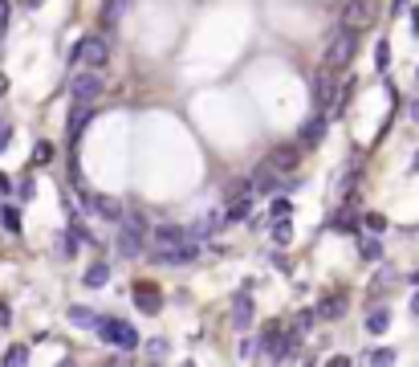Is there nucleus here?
Here are the masks:
<instances>
[{
    "instance_id": "nucleus-1",
    "label": "nucleus",
    "mask_w": 419,
    "mask_h": 367,
    "mask_svg": "<svg viewBox=\"0 0 419 367\" xmlns=\"http://www.w3.org/2000/svg\"><path fill=\"white\" fill-rule=\"evenodd\" d=\"M114 225H118V253H122V257H139V253L147 249V220L122 213Z\"/></svg>"
},
{
    "instance_id": "nucleus-2",
    "label": "nucleus",
    "mask_w": 419,
    "mask_h": 367,
    "mask_svg": "<svg viewBox=\"0 0 419 367\" xmlns=\"http://www.w3.org/2000/svg\"><path fill=\"white\" fill-rule=\"evenodd\" d=\"M358 53V33L355 29H338L326 45V69H346Z\"/></svg>"
},
{
    "instance_id": "nucleus-3",
    "label": "nucleus",
    "mask_w": 419,
    "mask_h": 367,
    "mask_svg": "<svg viewBox=\"0 0 419 367\" xmlns=\"http://www.w3.org/2000/svg\"><path fill=\"white\" fill-rule=\"evenodd\" d=\"M69 62H74V66L102 69L106 62H110V45H106V41H102L98 33H86V37L78 41V45H74V53H69Z\"/></svg>"
},
{
    "instance_id": "nucleus-4",
    "label": "nucleus",
    "mask_w": 419,
    "mask_h": 367,
    "mask_svg": "<svg viewBox=\"0 0 419 367\" xmlns=\"http://www.w3.org/2000/svg\"><path fill=\"white\" fill-rule=\"evenodd\" d=\"M309 94H314V106H318V111H338L342 98H346V90H338V82L330 78V69H318V74L309 78Z\"/></svg>"
},
{
    "instance_id": "nucleus-5",
    "label": "nucleus",
    "mask_w": 419,
    "mask_h": 367,
    "mask_svg": "<svg viewBox=\"0 0 419 367\" xmlns=\"http://www.w3.org/2000/svg\"><path fill=\"white\" fill-rule=\"evenodd\" d=\"M374 17H379L374 0H342V9H338L342 29H355V33H362L367 25H374Z\"/></svg>"
},
{
    "instance_id": "nucleus-6",
    "label": "nucleus",
    "mask_w": 419,
    "mask_h": 367,
    "mask_svg": "<svg viewBox=\"0 0 419 367\" xmlns=\"http://www.w3.org/2000/svg\"><path fill=\"white\" fill-rule=\"evenodd\" d=\"M94 327L102 331V339H106V343H114L118 351H134V347H139V331H134L130 322H118V318H98Z\"/></svg>"
},
{
    "instance_id": "nucleus-7",
    "label": "nucleus",
    "mask_w": 419,
    "mask_h": 367,
    "mask_svg": "<svg viewBox=\"0 0 419 367\" xmlns=\"http://www.w3.org/2000/svg\"><path fill=\"white\" fill-rule=\"evenodd\" d=\"M102 90H106L102 74L86 66L81 74H74V82H69V98H74V102H81V106H90V102H94L98 94H102Z\"/></svg>"
},
{
    "instance_id": "nucleus-8",
    "label": "nucleus",
    "mask_w": 419,
    "mask_h": 367,
    "mask_svg": "<svg viewBox=\"0 0 419 367\" xmlns=\"http://www.w3.org/2000/svg\"><path fill=\"white\" fill-rule=\"evenodd\" d=\"M260 347H265V355L269 359H289L293 347H297V331H281V322H273L269 331H265V339H260Z\"/></svg>"
},
{
    "instance_id": "nucleus-9",
    "label": "nucleus",
    "mask_w": 419,
    "mask_h": 367,
    "mask_svg": "<svg viewBox=\"0 0 419 367\" xmlns=\"http://www.w3.org/2000/svg\"><path fill=\"white\" fill-rule=\"evenodd\" d=\"M200 257V245L195 241H183V245H167V249H155L151 253V261L155 266H188Z\"/></svg>"
},
{
    "instance_id": "nucleus-10",
    "label": "nucleus",
    "mask_w": 419,
    "mask_h": 367,
    "mask_svg": "<svg viewBox=\"0 0 419 367\" xmlns=\"http://www.w3.org/2000/svg\"><path fill=\"white\" fill-rule=\"evenodd\" d=\"M151 241L159 245V249H167V245H183V241H195L188 229H179V225H159L155 233H151Z\"/></svg>"
},
{
    "instance_id": "nucleus-11",
    "label": "nucleus",
    "mask_w": 419,
    "mask_h": 367,
    "mask_svg": "<svg viewBox=\"0 0 419 367\" xmlns=\"http://www.w3.org/2000/svg\"><path fill=\"white\" fill-rule=\"evenodd\" d=\"M265 164H269V167L277 171V176H281V171H293V167L302 164V151H297V147H277L273 155L265 159Z\"/></svg>"
},
{
    "instance_id": "nucleus-12",
    "label": "nucleus",
    "mask_w": 419,
    "mask_h": 367,
    "mask_svg": "<svg viewBox=\"0 0 419 367\" xmlns=\"http://www.w3.org/2000/svg\"><path fill=\"white\" fill-rule=\"evenodd\" d=\"M90 118H94V111H90V106H81V102H74V115H69V127H65L69 143H78V139H81V131L90 127Z\"/></svg>"
},
{
    "instance_id": "nucleus-13",
    "label": "nucleus",
    "mask_w": 419,
    "mask_h": 367,
    "mask_svg": "<svg viewBox=\"0 0 419 367\" xmlns=\"http://www.w3.org/2000/svg\"><path fill=\"white\" fill-rule=\"evenodd\" d=\"M159 290H155V286H147V282H139L134 286V306H139V310H143V315H155V310H159Z\"/></svg>"
},
{
    "instance_id": "nucleus-14",
    "label": "nucleus",
    "mask_w": 419,
    "mask_h": 367,
    "mask_svg": "<svg viewBox=\"0 0 419 367\" xmlns=\"http://www.w3.org/2000/svg\"><path fill=\"white\" fill-rule=\"evenodd\" d=\"M232 327L236 331L253 327V302H248V294H236V302H232Z\"/></svg>"
},
{
    "instance_id": "nucleus-15",
    "label": "nucleus",
    "mask_w": 419,
    "mask_h": 367,
    "mask_svg": "<svg viewBox=\"0 0 419 367\" xmlns=\"http://www.w3.org/2000/svg\"><path fill=\"white\" fill-rule=\"evenodd\" d=\"M277 184H281V180H277V171H273L269 164H260L257 171H253V188H257L260 196H269V192H277Z\"/></svg>"
},
{
    "instance_id": "nucleus-16",
    "label": "nucleus",
    "mask_w": 419,
    "mask_h": 367,
    "mask_svg": "<svg viewBox=\"0 0 419 367\" xmlns=\"http://www.w3.org/2000/svg\"><path fill=\"white\" fill-rule=\"evenodd\" d=\"M90 204L98 208V217L102 220H118L122 217V204L114 201V196H90Z\"/></svg>"
},
{
    "instance_id": "nucleus-17",
    "label": "nucleus",
    "mask_w": 419,
    "mask_h": 367,
    "mask_svg": "<svg viewBox=\"0 0 419 367\" xmlns=\"http://www.w3.org/2000/svg\"><path fill=\"white\" fill-rule=\"evenodd\" d=\"M318 315H322V318H342V315H346V298H342V294H330V298H322Z\"/></svg>"
},
{
    "instance_id": "nucleus-18",
    "label": "nucleus",
    "mask_w": 419,
    "mask_h": 367,
    "mask_svg": "<svg viewBox=\"0 0 419 367\" xmlns=\"http://www.w3.org/2000/svg\"><path fill=\"white\" fill-rule=\"evenodd\" d=\"M81 282L90 286V290H102V286L110 282V266H102V261H98V266H90V269H86V278H81Z\"/></svg>"
},
{
    "instance_id": "nucleus-19",
    "label": "nucleus",
    "mask_w": 419,
    "mask_h": 367,
    "mask_svg": "<svg viewBox=\"0 0 419 367\" xmlns=\"http://www.w3.org/2000/svg\"><path fill=\"white\" fill-rule=\"evenodd\" d=\"M322 135H326V115H314L306 127H302V143H318Z\"/></svg>"
},
{
    "instance_id": "nucleus-20",
    "label": "nucleus",
    "mask_w": 419,
    "mask_h": 367,
    "mask_svg": "<svg viewBox=\"0 0 419 367\" xmlns=\"http://www.w3.org/2000/svg\"><path fill=\"white\" fill-rule=\"evenodd\" d=\"M0 225H4L8 233H21V213H16L13 204H0Z\"/></svg>"
},
{
    "instance_id": "nucleus-21",
    "label": "nucleus",
    "mask_w": 419,
    "mask_h": 367,
    "mask_svg": "<svg viewBox=\"0 0 419 367\" xmlns=\"http://www.w3.org/2000/svg\"><path fill=\"white\" fill-rule=\"evenodd\" d=\"M127 4H130V0H106V4H102V25H114L118 13H122Z\"/></svg>"
},
{
    "instance_id": "nucleus-22",
    "label": "nucleus",
    "mask_w": 419,
    "mask_h": 367,
    "mask_svg": "<svg viewBox=\"0 0 419 367\" xmlns=\"http://www.w3.org/2000/svg\"><path fill=\"white\" fill-rule=\"evenodd\" d=\"M387 327H391V315H387V310H374V315L367 318V331H371V334H383Z\"/></svg>"
},
{
    "instance_id": "nucleus-23",
    "label": "nucleus",
    "mask_w": 419,
    "mask_h": 367,
    "mask_svg": "<svg viewBox=\"0 0 419 367\" xmlns=\"http://www.w3.org/2000/svg\"><path fill=\"white\" fill-rule=\"evenodd\" d=\"M69 322H74V327H94L98 318H94V310H86V306H74V310H69Z\"/></svg>"
},
{
    "instance_id": "nucleus-24",
    "label": "nucleus",
    "mask_w": 419,
    "mask_h": 367,
    "mask_svg": "<svg viewBox=\"0 0 419 367\" xmlns=\"http://www.w3.org/2000/svg\"><path fill=\"white\" fill-rule=\"evenodd\" d=\"M29 363V347H8L4 351V367H21Z\"/></svg>"
},
{
    "instance_id": "nucleus-25",
    "label": "nucleus",
    "mask_w": 419,
    "mask_h": 367,
    "mask_svg": "<svg viewBox=\"0 0 419 367\" xmlns=\"http://www.w3.org/2000/svg\"><path fill=\"white\" fill-rule=\"evenodd\" d=\"M248 213H253V204L244 201V196H236V201H232V208H228V217H224V220H244Z\"/></svg>"
},
{
    "instance_id": "nucleus-26",
    "label": "nucleus",
    "mask_w": 419,
    "mask_h": 367,
    "mask_svg": "<svg viewBox=\"0 0 419 367\" xmlns=\"http://www.w3.org/2000/svg\"><path fill=\"white\" fill-rule=\"evenodd\" d=\"M387 66H391V45H387V41H379V50H374V69L383 74Z\"/></svg>"
},
{
    "instance_id": "nucleus-27",
    "label": "nucleus",
    "mask_w": 419,
    "mask_h": 367,
    "mask_svg": "<svg viewBox=\"0 0 419 367\" xmlns=\"http://www.w3.org/2000/svg\"><path fill=\"white\" fill-rule=\"evenodd\" d=\"M367 359H371V363H395V351H391V347H374Z\"/></svg>"
},
{
    "instance_id": "nucleus-28",
    "label": "nucleus",
    "mask_w": 419,
    "mask_h": 367,
    "mask_svg": "<svg viewBox=\"0 0 419 367\" xmlns=\"http://www.w3.org/2000/svg\"><path fill=\"white\" fill-rule=\"evenodd\" d=\"M367 229H371V233H383V229H387V217H383V213H367Z\"/></svg>"
},
{
    "instance_id": "nucleus-29",
    "label": "nucleus",
    "mask_w": 419,
    "mask_h": 367,
    "mask_svg": "<svg viewBox=\"0 0 419 367\" xmlns=\"http://www.w3.org/2000/svg\"><path fill=\"white\" fill-rule=\"evenodd\" d=\"M362 257H367V261H379V257H383V245H379V241H362Z\"/></svg>"
},
{
    "instance_id": "nucleus-30",
    "label": "nucleus",
    "mask_w": 419,
    "mask_h": 367,
    "mask_svg": "<svg viewBox=\"0 0 419 367\" xmlns=\"http://www.w3.org/2000/svg\"><path fill=\"white\" fill-rule=\"evenodd\" d=\"M53 159V147L49 143H37V151H33V164H49Z\"/></svg>"
},
{
    "instance_id": "nucleus-31",
    "label": "nucleus",
    "mask_w": 419,
    "mask_h": 367,
    "mask_svg": "<svg viewBox=\"0 0 419 367\" xmlns=\"http://www.w3.org/2000/svg\"><path fill=\"white\" fill-rule=\"evenodd\" d=\"M273 237H277V241H281V245H285V241H289V220H285V217L277 220V229H273Z\"/></svg>"
},
{
    "instance_id": "nucleus-32",
    "label": "nucleus",
    "mask_w": 419,
    "mask_h": 367,
    "mask_svg": "<svg viewBox=\"0 0 419 367\" xmlns=\"http://www.w3.org/2000/svg\"><path fill=\"white\" fill-rule=\"evenodd\" d=\"M257 347H260L257 339H244V343H241V359H253V355H257Z\"/></svg>"
},
{
    "instance_id": "nucleus-33",
    "label": "nucleus",
    "mask_w": 419,
    "mask_h": 367,
    "mask_svg": "<svg viewBox=\"0 0 419 367\" xmlns=\"http://www.w3.org/2000/svg\"><path fill=\"white\" fill-rule=\"evenodd\" d=\"M273 217H289V201H277L273 204Z\"/></svg>"
},
{
    "instance_id": "nucleus-34",
    "label": "nucleus",
    "mask_w": 419,
    "mask_h": 367,
    "mask_svg": "<svg viewBox=\"0 0 419 367\" xmlns=\"http://www.w3.org/2000/svg\"><path fill=\"white\" fill-rule=\"evenodd\" d=\"M4 25H8V0H0V33H4Z\"/></svg>"
},
{
    "instance_id": "nucleus-35",
    "label": "nucleus",
    "mask_w": 419,
    "mask_h": 367,
    "mask_svg": "<svg viewBox=\"0 0 419 367\" xmlns=\"http://www.w3.org/2000/svg\"><path fill=\"white\" fill-rule=\"evenodd\" d=\"M8 322H13V315H8V306L0 302V327H8Z\"/></svg>"
},
{
    "instance_id": "nucleus-36",
    "label": "nucleus",
    "mask_w": 419,
    "mask_h": 367,
    "mask_svg": "<svg viewBox=\"0 0 419 367\" xmlns=\"http://www.w3.org/2000/svg\"><path fill=\"white\" fill-rule=\"evenodd\" d=\"M13 192V184H8V176H0V196H8Z\"/></svg>"
},
{
    "instance_id": "nucleus-37",
    "label": "nucleus",
    "mask_w": 419,
    "mask_h": 367,
    "mask_svg": "<svg viewBox=\"0 0 419 367\" xmlns=\"http://www.w3.org/2000/svg\"><path fill=\"white\" fill-rule=\"evenodd\" d=\"M411 33H419V4L411 9Z\"/></svg>"
},
{
    "instance_id": "nucleus-38",
    "label": "nucleus",
    "mask_w": 419,
    "mask_h": 367,
    "mask_svg": "<svg viewBox=\"0 0 419 367\" xmlns=\"http://www.w3.org/2000/svg\"><path fill=\"white\" fill-rule=\"evenodd\" d=\"M4 143H8V127L0 123V151H4Z\"/></svg>"
},
{
    "instance_id": "nucleus-39",
    "label": "nucleus",
    "mask_w": 419,
    "mask_h": 367,
    "mask_svg": "<svg viewBox=\"0 0 419 367\" xmlns=\"http://www.w3.org/2000/svg\"><path fill=\"white\" fill-rule=\"evenodd\" d=\"M411 315H419V290L411 294Z\"/></svg>"
},
{
    "instance_id": "nucleus-40",
    "label": "nucleus",
    "mask_w": 419,
    "mask_h": 367,
    "mask_svg": "<svg viewBox=\"0 0 419 367\" xmlns=\"http://www.w3.org/2000/svg\"><path fill=\"white\" fill-rule=\"evenodd\" d=\"M407 9V0H395V4H391V13H403Z\"/></svg>"
},
{
    "instance_id": "nucleus-41",
    "label": "nucleus",
    "mask_w": 419,
    "mask_h": 367,
    "mask_svg": "<svg viewBox=\"0 0 419 367\" xmlns=\"http://www.w3.org/2000/svg\"><path fill=\"white\" fill-rule=\"evenodd\" d=\"M411 118H415V123H419V98L411 102Z\"/></svg>"
},
{
    "instance_id": "nucleus-42",
    "label": "nucleus",
    "mask_w": 419,
    "mask_h": 367,
    "mask_svg": "<svg viewBox=\"0 0 419 367\" xmlns=\"http://www.w3.org/2000/svg\"><path fill=\"white\" fill-rule=\"evenodd\" d=\"M4 90H8V82H4V78H0V94H4Z\"/></svg>"
},
{
    "instance_id": "nucleus-43",
    "label": "nucleus",
    "mask_w": 419,
    "mask_h": 367,
    "mask_svg": "<svg viewBox=\"0 0 419 367\" xmlns=\"http://www.w3.org/2000/svg\"><path fill=\"white\" fill-rule=\"evenodd\" d=\"M411 167H415V171H419V155H415V164H411Z\"/></svg>"
},
{
    "instance_id": "nucleus-44",
    "label": "nucleus",
    "mask_w": 419,
    "mask_h": 367,
    "mask_svg": "<svg viewBox=\"0 0 419 367\" xmlns=\"http://www.w3.org/2000/svg\"><path fill=\"white\" fill-rule=\"evenodd\" d=\"M29 4H41V0H29Z\"/></svg>"
}]
</instances>
